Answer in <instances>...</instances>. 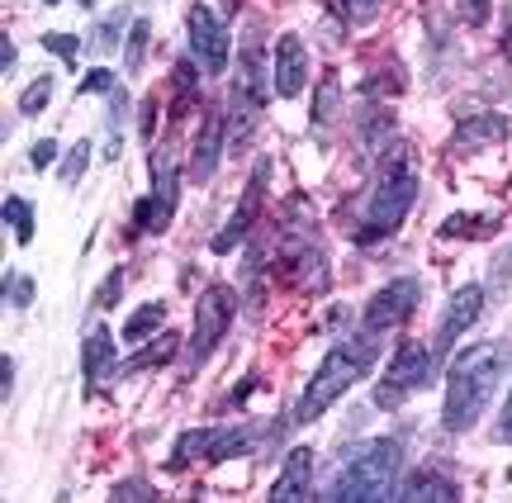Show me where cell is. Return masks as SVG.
Returning a JSON list of instances; mask_svg holds the SVG:
<instances>
[{
    "label": "cell",
    "mask_w": 512,
    "mask_h": 503,
    "mask_svg": "<svg viewBox=\"0 0 512 503\" xmlns=\"http://www.w3.org/2000/svg\"><path fill=\"white\" fill-rule=\"evenodd\" d=\"M512 361V342L508 337H489V342H475L451 361L446 371V399H441V423L446 432H470L484 418L489 399L498 394V380L508 375Z\"/></svg>",
    "instance_id": "cell-1"
},
{
    "label": "cell",
    "mask_w": 512,
    "mask_h": 503,
    "mask_svg": "<svg viewBox=\"0 0 512 503\" xmlns=\"http://www.w3.org/2000/svg\"><path fill=\"white\" fill-rule=\"evenodd\" d=\"M413 200H418V162H413V152L403 148V143H389L380 171H375V186H370L366 205H361V219L351 228V238L361 247H370V243H380V238H389V233H399Z\"/></svg>",
    "instance_id": "cell-2"
},
{
    "label": "cell",
    "mask_w": 512,
    "mask_h": 503,
    "mask_svg": "<svg viewBox=\"0 0 512 503\" xmlns=\"http://www.w3.org/2000/svg\"><path fill=\"white\" fill-rule=\"evenodd\" d=\"M375 356H380V333H370V328L342 337V342H332L328 356L318 361V371L309 375L304 394H299L294 423H318L356 380H366V375L375 371Z\"/></svg>",
    "instance_id": "cell-3"
},
{
    "label": "cell",
    "mask_w": 512,
    "mask_h": 503,
    "mask_svg": "<svg viewBox=\"0 0 512 503\" xmlns=\"http://www.w3.org/2000/svg\"><path fill=\"white\" fill-rule=\"evenodd\" d=\"M399 470H403V447L394 437H370L351 451L342 470L332 475V485L323 499L332 503H380L399 499Z\"/></svg>",
    "instance_id": "cell-4"
},
{
    "label": "cell",
    "mask_w": 512,
    "mask_h": 503,
    "mask_svg": "<svg viewBox=\"0 0 512 503\" xmlns=\"http://www.w3.org/2000/svg\"><path fill=\"white\" fill-rule=\"evenodd\" d=\"M432 375H437V361H432V347L427 342H403L394 361L384 366V380L375 385V404L380 409H399L408 394H418L432 385Z\"/></svg>",
    "instance_id": "cell-5"
},
{
    "label": "cell",
    "mask_w": 512,
    "mask_h": 503,
    "mask_svg": "<svg viewBox=\"0 0 512 503\" xmlns=\"http://www.w3.org/2000/svg\"><path fill=\"white\" fill-rule=\"evenodd\" d=\"M238 318V290L233 285H209L195 304V337H190V361H204L228 333V323Z\"/></svg>",
    "instance_id": "cell-6"
},
{
    "label": "cell",
    "mask_w": 512,
    "mask_h": 503,
    "mask_svg": "<svg viewBox=\"0 0 512 503\" xmlns=\"http://www.w3.org/2000/svg\"><path fill=\"white\" fill-rule=\"evenodd\" d=\"M422 299V285L413 276H399L389 280V285H380L375 295H370L366 314H361V328H370V333H394V328H403L408 318H413V309H418Z\"/></svg>",
    "instance_id": "cell-7"
},
{
    "label": "cell",
    "mask_w": 512,
    "mask_h": 503,
    "mask_svg": "<svg viewBox=\"0 0 512 503\" xmlns=\"http://www.w3.org/2000/svg\"><path fill=\"white\" fill-rule=\"evenodd\" d=\"M479 314H484V285H460L456 295H451V304H446V314H441L432 342H427V347H432V361H437V371H441V361L451 356V347H456L460 337L479 323Z\"/></svg>",
    "instance_id": "cell-8"
},
{
    "label": "cell",
    "mask_w": 512,
    "mask_h": 503,
    "mask_svg": "<svg viewBox=\"0 0 512 503\" xmlns=\"http://www.w3.org/2000/svg\"><path fill=\"white\" fill-rule=\"evenodd\" d=\"M185 34H190V57L204 67V76H219L228 67V29L209 5H190Z\"/></svg>",
    "instance_id": "cell-9"
},
{
    "label": "cell",
    "mask_w": 512,
    "mask_h": 503,
    "mask_svg": "<svg viewBox=\"0 0 512 503\" xmlns=\"http://www.w3.org/2000/svg\"><path fill=\"white\" fill-rule=\"evenodd\" d=\"M271 76H275V95H280V100H294V95H304V86H309V48L294 34L275 38Z\"/></svg>",
    "instance_id": "cell-10"
},
{
    "label": "cell",
    "mask_w": 512,
    "mask_h": 503,
    "mask_svg": "<svg viewBox=\"0 0 512 503\" xmlns=\"http://www.w3.org/2000/svg\"><path fill=\"white\" fill-rule=\"evenodd\" d=\"M266 176H271V157H261L256 162V171H252V186H247V195H242V205L233 209V219L223 224V233H214V252H233V247L252 233V224H256V209H261V195H266Z\"/></svg>",
    "instance_id": "cell-11"
},
{
    "label": "cell",
    "mask_w": 512,
    "mask_h": 503,
    "mask_svg": "<svg viewBox=\"0 0 512 503\" xmlns=\"http://www.w3.org/2000/svg\"><path fill=\"white\" fill-rule=\"evenodd\" d=\"M152 219H157V233L171 224L176 214V200H181V167H176V152L171 148H157L152 152Z\"/></svg>",
    "instance_id": "cell-12"
},
{
    "label": "cell",
    "mask_w": 512,
    "mask_h": 503,
    "mask_svg": "<svg viewBox=\"0 0 512 503\" xmlns=\"http://www.w3.org/2000/svg\"><path fill=\"white\" fill-rule=\"evenodd\" d=\"M508 133H512L508 114H470V119H460L456 133H451V152H456V157L484 152V148H494V143H503Z\"/></svg>",
    "instance_id": "cell-13"
},
{
    "label": "cell",
    "mask_w": 512,
    "mask_h": 503,
    "mask_svg": "<svg viewBox=\"0 0 512 503\" xmlns=\"http://www.w3.org/2000/svg\"><path fill=\"white\" fill-rule=\"evenodd\" d=\"M219 152H223V114L204 110V124H200V133H195V148H190V181H195V186L214 181Z\"/></svg>",
    "instance_id": "cell-14"
},
{
    "label": "cell",
    "mask_w": 512,
    "mask_h": 503,
    "mask_svg": "<svg viewBox=\"0 0 512 503\" xmlns=\"http://www.w3.org/2000/svg\"><path fill=\"white\" fill-rule=\"evenodd\" d=\"M271 499L275 503L318 499V494H313V451L309 447H294L290 456H285V466H280V475H275V485H271Z\"/></svg>",
    "instance_id": "cell-15"
},
{
    "label": "cell",
    "mask_w": 512,
    "mask_h": 503,
    "mask_svg": "<svg viewBox=\"0 0 512 503\" xmlns=\"http://www.w3.org/2000/svg\"><path fill=\"white\" fill-rule=\"evenodd\" d=\"M114 371H119V366H114L110 333H105V328H91V333H86V347H81V375H86V390H91V385H105Z\"/></svg>",
    "instance_id": "cell-16"
},
{
    "label": "cell",
    "mask_w": 512,
    "mask_h": 503,
    "mask_svg": "<svg viewBox=\"0 0 512 503\" xmlns=\"http://www.w3.org/2000/svg\"><path fill=\"white\" fill-rule=\"evenodd\" d=\"M399 499L403 503H427V499L456 503L460 499V485H456V480H446V475H437V470H418V475H408V480L399 485Z\"/></svg>",
    "instance_id": "cell-17"
},
{
    "label": "cell",
    "mask_w": 512,
    "mask_h": 503,
    "mask_svg": "<svg viewBox=\"0 0 512 503\" xmlns=\"http://www.w3.org/2000/svg\"><path fill=\"white\" fill-rule=\"evenodd\" d=\"M214 437L219 428H190L176 437V451H171V470H185L190 461H214Z\"/></svg>",
    "instance_id": "cell-18"
},
{
    "label": "cell",
    "mask_w": 512,
    "mask_h": 503,
    "mask_svg": "<svg viewBox=\"0 0 512 503\" xmlns=\"http://www.w3.org/2000/svg\"><path fill=\"white\" fill-rule=\"evenodd\" d=\"M342 119V86H337V76H323L318 81V95H313V133H323Z\"/></svg>",
    "instance_id": "cell-19"
},
{
    "label": "cell",
    "mask_w": 512,
    "mask_h": 503,
    "mask_svg": "<svg viewBox=\"0 0 512 503\" xmlns=\"http://www.w3.org/2000/svg\"><path fill=\"white\" fill-rule=\"evenodd\" d=\"M157 328H166V304H143V309H133V314H128L124 342H128V347H143Z\"/></svg>",
    "instance_id": "cell-20"
},
{
    "label": "cell",
    "mask_w": 512,
    "mask_h": 503,
    "mask_svg": "<svg viewBox=\"0 0 512 503\" xmlns=\"http://www.w3.org/2000/svg\"><path fill=\"white\" fill-rule=\"evenodd\" d=\"M176 342H181V337H176V333L157 337L152 347H143V352H138V356H128V361H124V366H119V371H114V375H138V371H152V366H162V361H171V356H176Z\"/></svg>",
    "instance_id": "cell-21"
},
{
    "label": "cell",
    "mask_w": 512,
    "mask_h": 503,
    "mask_svg": "<svg viewBox=\"0 0 512 503\" xmlns=\"http://www.w3.org/2000/svg\"><path fill=\"white\" fill-rule=\"evenodd\" d=\"M0 214H5V224L15 228V243H19V247L34 243V209H29V200H24V195H10Z\"/></svg>",
    "instance_id": "cell-22"
},
{
    "label": "cell",
    "mask_w": 512,
    "mask_h": 503,
    "mask_svg": "<svg viewBox=\"0 0 512 503\" xmlns=\"http://www.w3.org/2000/svg\"><path fill=\"white\" fill-rule=\"evenodd\" d=\"M124 29H128V10H114V15H105L100 24H95L91 48H95V53H114V48H119V38H124Z\"/></svg>",
    "instance_id": "cell-23"
},
{
    "label": "cell",
    "mask_w": 512,
    "mask_h": 503,
    "mask_svg": "<svg viewBox=\"0 0 512 503\" xmlns=\"http://www.w3.org/2000/svg\"><path fill=\"white\" fill-rule=\"evenodd\" d=\"M147 38H152V24H147V19H133V29H128V43H124V62H128V72H138V67H143V57H147Z\"/></svg>",
    "instance_id": "cell-24"
},
{
    "label": "cell",
    "mask_w": 512,
    "mask_h": 503,
    "mask_svg": "<svg viewBox=\"0 0 512 503\" xmlns=\"http://www.w3.org/2000/svg\"><path fill=\"white\" fill-rule=\"evenodd\" d=\"M48 100H53V76H38L34 86H24V95H19V114L34 119V114H43Z\"/></svg>",
    "instance_id": "cell-25"
},
{
    "label": "cell",
    "mask_w": 512,
    "mask_h": 503,
    "mask_svg": "<svg viewBox=\"0 0 512 503\" xmlns=\"http://www.w3.org/2000/svg\"><path fill=\"white\" fill-rule=\"evenodd\" d=\"M34 295H38V285H34V276H24V271H10V276H5V304H10V309H29V304H34Z\"/></svg>",
    "instance_id": "cell-26"
},
{
    "label": "cell",
    "mask_w": 512,
    "mask_h": 503,
    "mask_svg": "<svg viewBox=\"0 0 512 503\" xmlns=\"http://www.w3.org/2000/svg\"><path fill=\"white\" fill-rule=\"evenodd\" d=\"M200 62H195V57H185V62H176V76H171V81H176V91H181V100H195V95H200Z\"/></svg>",
    "instance_id": "cell-27"
},
{
    "label": "cell",
    "mask_w": 512,
    "mask_h": 503,
    "mask_svg": "<svg viewBox=\"0 0 512 503\" xmlns=\"http://www.w3.org/2000/svg\"><path fill=\"white\" fill-rule=\"evenodd\" d=\"M91 138H81V143H76L72 148V157H67V162H62V186H76V181H81V171L91 167Z\"/></svg>",
    "instance_id": "cell-28"
},
{
    "label": "cell",
    "mask_w": 512,
    "mask_h": 503,
    "mask_svg": "<svg viewBox=\"0 0 512 503\" xmlns=\"http://www.w3.org/2000/svg\"><path fill=\"white\" fill-rule=\"evenodd\" d=\"M43 48H48V53H57L67 67H72L76 53H81V38H76V34H43Z\"/></svg>",
    "instance_id": "cell-29"
},
{
    "label": "cell",
    "mask_w": 512,
    "mask_h": 503,
    "mask_svg": "<svg viewBox=\"0 0 512 503\" xmlns=\"http://www.w3.org/2000/svg\"><path fill=\"white\" fill-rule=\"evenodd\" d=\"M114 86H119V81H114V72H105V67H91V72L81 76V86H76V91H81V95H110Z\"/></svg>",
    "instance_id": "cell-30"
},
{
    "label": "cell",
    "mask_w": 512,
    "mask_h": 503,
    "mask_svg": "<svg viewBox=\"0 0 512 503\" xmlns=\"http://www.w3.org/2000/svg\"><path fill=\"white\" fill-rule=\"evenodd\" d=\"M489 228H494V219H465V214H456V219H446V228H441V233H446V238H465V233H489Z\"/></svg>",
    "instance_id": "cell-31"
},
{
    "label": "cell",
    "mask_w": 512,
    "mask_h": 503,
    "mask_svg": "<svg viewBox=\"0 0 512 503\" xmlns=\"http://www.w3.org/2000/svg\"><path fill=\"white\" fill-rule=\"evenodd\" d=\"M124 266H114L110 271V280H105V285H100V295H95V304H100V309H114V304H119V295H124Z\"/></svg>",
    "instance_id": "cell-32"
},
{
    "label": "cell",
    "mask_w": 512,
    "mask_h": 503,
    "mask_svg": "<svg viewBox=\"0 0 512 503\" xmlns=\"http://www.w3.org/2000/svg\"><path fill=\"white\" fill-rule=\"evenodd\" d=\"M456 10H460V24H470V29L489 24V0H456Z\"/></svg>",
    "instance_id": "cell-33"
},
{
    "label": "cell",
    "mask_w": 512,
    "mask_h": 503,
    "mask_svg": "<svg viewBox=\"0 0 512 503\" xmlns=\"http://www.w3.org/2000/svg\"><path fill=\"white\" fill-rule=\"evenodd\" d=\"M337 5H342V15H347L351 24H370L375 10H380V0H337Z\"/></svg>",
    "instance_id": "cell-34"
},
{
    "label": "cell",
    "mask_w": 512,
    "mask_h": 503,
    "mask_svg": "<svg viewBox=\"0 0 512 503\" xmlns=\"http://www.w3.org/2000/svg\"><path fill=\"white\" fill-rule=\"evenodd\" d=\"M124 114H128V95H124V86H114V91H110V138H119V129H124Z\"/></svg>",
    "instance_id": "cell-35"
},
{
    "label": "cell",
    "mask_w": 512,
    "mask_h": 503,
    "mask_svg": "<svg viewBox=\"0 0 512 503\" xmlns=\"http://www.w3.org/2000/svg\"><path fill=\"white\" fill-rule=\"evenodd\" d=\"M53 157H57V143H53V138H38L34 152H29V167H34V171L53 167Z\"/></svg>",
    "instance_id": "cell-36"
},
{
    "label": "cell",
    "mask_w": 512,
    "mask_h": 503,
    "mask_svg": "<svg viewBox=\"0 0 512 503\" xmlns=\"http://www.w3.org/2000/svg\"><path fill=\"white\" fill-rule=\"evenodd\" d=\"M114 499H157V494H152V485H143V480H124V485L114 489Z\"/></svg>",
    "instance_id": "cell-37"
},
{
    "label": "cell",
    "mask_w": 512,
    "mask_h": 503,
    "mask_svg": "<svg viewBox=\"0 0 512 503\" xmlns=\"http://www.w3.org/2000/svg\"><path fill=\"white\" fill-rule=\"evenodd\" d=\"M138 129H143V138L157 133V95H147L143 100V119H138Z\"/></svg>",
    "instance_id": "cell-38"
},
{
    "label": "cell",
    "mask_w": 512,
    "mask_h": 503,
    "mask_svg": "<svg viewBox=\"0 0 512 503\" xmlns=\"http://www.w3.org/2000/svg\"><path fill=\"white\" fill-rule=\"evenodd\" d=\"M10 394H15V361L0 356V399H10Z\"/></svg>",
    "instance_id": "cell-39"
},
{
    "label": "cell",
    "mask_w": 512,
    "mask_h": 503,
    "mask_svg": "<svg viewBox=\"0 0 512 503\" xmlns=\"http://www.w3.org/2000/svg\"><path fill=\"white\" fill-rule=\"evenodd\" d=\"M0 72H5V76L15 72V38H10V34L0 38Z\"/></svg>",
    "instance_id": "cell-40"
},
{
    "label": "cell",
    "mask_w": 512,
    "mask_h": 503,
    "mask_svg": "<svg viewBox=\"0 0 512 503\" xmlns=\"http://www.w3.org/2000/svg\"><path fill=\"white\" fill-rule=\"evenodd\" d=\"M498 437L512 442V390H508V404H503V423H498Z\"/></svg>",
    "instance_id": "cell-41"
},
{
    "label": "cell",
    "mask_w": 512,
    "mask_h": 503,
    "mask_svg": "<svg viewBox=\"0 0 512 503\" xmlns=\"http://www.w3.org/2000/svg\"><path fill=\"white\" fill-rule=\"evenodd\" d=\"M503 53L512 57V15H508V29H503Z\"/></svg>",
    "instance_id": "cell-42"
},
{
    "label": "cell",
    "mask_w": 512,
    "mask_h": 503,
    "mask_svg": "<svg viewBox=\"0 0 512 503\" xmlns=\"http://www.w3.org/2000/svg\"><path fill=\"white\" fill-rule=\"evenodd\" d=\"M76 5H81V10H91V5H95V0H76Z\"/></svg>",
    "instance_id": "cell-43"
},
{
    "label": "cell",
    "mask_w": 512,
    "mask_h": 503,
    "mask_svg": "<svg viewBox=\"0 0 512 503\" xmlns=\"http://www.w3.org/2000/svg\"><path fill=\"white\" fill-rule=\"evenodd\" d=\"M48 5H57V0H48Z\"/></svg>",
    "instance_id": "cell-44"
}]
</instances>
